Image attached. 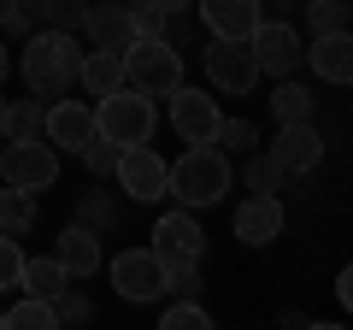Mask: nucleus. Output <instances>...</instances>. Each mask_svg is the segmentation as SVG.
<instances>
[{
    "mask_svg": "<svg viewBox=\"0 0 353 330\" xmlns=\"http://www.w3.org/2000/svg\"><path fill=\"white\" fill-rule=\"evenodd\" d=\"M18 65H24V83H30L36 101H59V95H71V83H77L83 41H77L71 30H30Z\"/></svg>",
    "mask_w": 353,
    "mask_h": 330,
    "instance_id": "f257e3e1",
    "label": "nucleus"
},
{
    "mask_svg": "<svg viewBox=\"0 0 353 330\" xmlns=\"http://www.w3.org/2000/svg\"><path fill=\"white\" fill-rule=\"evenodd\" d=\"M230 153L218 142H189V153L176 165H165V195H176V206H212L230 195Z\"/></svg>",
    "mask_w": 353,
    "mask_h": 330,
    "instance_id": "f03ea898",
    "label": "nucleus"
},
{
    "mask_svg": "<svg viewBox=\"0 0 353 330\" xmlns=\"http://www.w3.org/2000/svg\"><path fill=\"white\" fill-rule=\"evenodd\" d=\"M124 83L141 89V95H153V101H165V95L183 83V53L165 36H136L124 48Z\"/></svg>",
    "mask_w": 353,
    "mask_h": 330,
    "instance_id": "7ed1b4c3",
    "label": "nucleus"
},
{
    "mask_svg": "<svg viewBox=\"0 0 353 330\" xmlns=\"http://www.w3.org/2000/svg\"><path fill=\"white\" fill-rule=\"evenodd\" d=\"M153 124H159V113H153V95L141 89H112L101 95V106H94V130H101L106 142H118V148H136V142L153 136Z\"/></svg>",
    "mask_w": 353,
    "mask_h": 330,
    "instance_id": "20e7f679",
    "label": "nucleus"
},
{
    "mask_svg": "<svg viewBox=\"0 0 353 330\" xmlns=\"http://www.w3.org/2000/svg\"><path fill=\"white\" fill-rule=\"evenodd\" d=\"M0 177L12 183V189H53V177H59V148H53L48 136L36 142H0Z\"/></svg>",
    "mask_w": 353,
    "mask_h": 330,
    "instance_id": "39448f33",
    "label": "nucleus"
},
{
    "mask_svg": "<svg viewBox=\"0 0 353 330\" xmlns=\"http://www.w3.org/2000/svg\"><path fill=\"white\" fill-rule=\"evenodd\" d=\"M248 48H253L259 77H265V71H271V77H289L294 65H301V36H294L289 18H259L253 36H248Z\"/></svg>",
    "mask_w": 353,
    "mask_h": 330,
    "instance_id": "423d86ee",
    "label": "nucleus"
},
{
    "mask_svg": "<svg viewBox=\"0 0 353 330\" xmlns=\"http://www.w3.org/2000/svg\"><path fill=\"white\" fill-rule=\"evenodd\" d=\"M206 77H212L224 95H248L253 83H259V65H253V48L236 36H212V48H206Z\"/></svg>",
    "mask_w": 353,
    "mask_h": 330,
    "instance_id": "0eeeda50",
    "label": "nucleus"
},
{
    "mask_svg": "<svg viewBox=\"0 0 353 330\" xmlns=\"http://www.w3.org/2000/svg\"><path fill=\"white\" fill-rule=\"evenodd\" d=\"M201 248H206V236L194 224V206H176V213H165L153 224V260L159 266H189V260H201Z\"/></svg>",
    "mask_w": 353,
    "mask_h": 330,
    "instance_id": "6e6552de",
    "label": "nucleus"
},
{
    "mask_svg": "<svg viewBox=\"0 0 353 330\" xmlns=\"http://www.w3.org/2000/svg\"><path fill=\"white\" fill-rule=\"evenodd\" d=\"M165 101H171V130H176L183 142H218L224 113H218V101H212L206 89H183V83H176Z\"/></svg>",
    "mask_w": 353,
    "mask_h": 330,
    "instance_id": "1a4fd4ad",
    "label": "nucleus"
},
{
    "mask_svg": "<svg viewBox=\"0 0 353 330\" xmlns=\"http://www.w3.org/2000/svg\"><path fill=\"white\" fill-rule=\"evenodd\" d=\"M112 283L124 301H159L165 295V266L153 260V248H124V254L112 260Z\"/></svg>",
    "mask_w": 353,
    "mask_h": 330,
    "instance_id": "9d476101",
    "label": "nucleus"
},
{
    "mask_svg": "<svg viewBox=\"0 0 353 330\" xmlns=\"http://www.w3.org/2000/svg\"><path fill=\"white\" fill-rule=\"evenodd\" d=\"M112 171H118V183H124V195H130V201H141V206H148V201H165V159L148 148V142L124 148Z\"/></svg>",
    "mask_w": 353,
    "mask_h": 330,
    "instance_id": "9b49d317",
    "label": "nucleus"
},
{
    "mask_svg": "<svg viewBox=\"0 0 353 330\" xmlns=\"http://www.w3.org/2000/svg\"><path fill=\"white\" fill-rule=\"evenodd\" d=\"M277 236H283V201L277 195H248L236 206V242L265 248V242H277Z\"/></svg>",
    "mask_w": 353,
    "mask_h": 330,
    "instance_id": "f8f14e48",
    "label": "nucleus"
},
{
    "mask_svg": "<svg viewBox=\"0 0 353 330\" xmlns=\"http://www.w3.org/2000/svg\"><path fill=\"white\" fill-rule=\"evenodd\" d=\"M194 12H201V24L212 30V36H236V41H248L253 24L265 18V6H259V0H194Z\"/></svg>",
    "mask_w": 353,
    "mask_h": 330,
    "instance_id": "ddd939ff",
    "label": "nucleus"
},
{
    "mask_svg": "<svg viewBox=\"0 0 353 330\" xmlns=\"http://www.w3.org/2000/svg\"><path fill=\"white\" fill-rule=\"evenodd\" d=\"M277 165L283 171H312L318 159H324V136H318V124L312 118H301V124H283L277 130Z\"/></svg>",
    "mask_w": 353,
    "mask_h": 330,
    "instance_id": "4468645a",
    "label": "nucleus"
},
{
    "mask_svg": "<svg viewBox=\"0 0 353 330\" xmlns=\"http://www.w3.org/2000/svg\"><path fill=\"white\" fill-rule=\"evenodd\" d=\"M301 59L312 65L324 83H353V41H347V30L312 36V48H301Z\"/></svg>",
    "mask_w": 353,
    "mask_h": 330,
    "instance_id": "2eb2a0df",
    "label": "nucleus"
},
{
    "mask_svg": "<svg viewBox=\"0 0 353 330\" xmlns=\"http://www.w3.org/2000/svg\"><path fill=\"white\" fill-rule=\"evenodd\" d=\"M88 136H94V113H88L83 101H65V95L48 101V142H53V148H71L77 153Z\"/></svg>",
    "mask_w": 353,
    "mask_h": 330,
    "instance_id": "dca6fc26",
    "label": "nucleus"
},
{
    "mask_svg": "<svg viewBox=\"0 0 353 330\" xmlns=\"http://www.w3.org/2000/svg\"><path fill=\"white\" fill-rule=\"evenodd\" d=\"M77 83H83L94 101H101V95H112V89H124V48H94V53H83Z\"/></svg>",
    "mask_w": 353,
    "mask_h": 330,
    "instance_id": "f3484780",
    "label": "nucleus"
},
{
    "mask_svg": "<svg viewBox=\"0 0 353 330\" xmlns=\"http://www.w3.org/2000/svg\"><path fill=\"white\" fill-rule=\"evenodd\" d=\"M53 260L65 266V278H88V271H101V236L88 224H71L59 236V248H53Z\"/></svg>",
    "mask_w": 353,
    "mask_h": 330,
    "instance_id": "a211bd4d",
    "label": "nucleus"
},
{
    "mask_svg": "<svg viewBox=\"0 0 353 330\" xmlns=\"http://www.w3.org/2000/svg\"><path fill=\"white\" fill-rule=\"evenodd\" d=\"M83 36L94 41V48H130L136 41V30H130V6H88V18H83Z\"/></svg>",
    "mask_w": 353,
    "mask_h": 330,
    "instance_id": "6ab92c4d",
    "label": "nucleus"
},
{
    "mask_svg": "<svg viewBox=\"0 0 353 330\" xmlns=\"http://www.w3.org/2000/svg\"><path fill=\"white\" fill-rule=\"evenodd\" d=\"M48 136V106L30 95V101H6V113H0V142H36Z\"/></svg>",
    "mask_w": 353,
    "mask_h": 330,
    "instance_id": "aec40b11",
    "label": "nucleus"
},
{
    "mask_svg": "<svg viewBox=\"0 0 353 330\" xmlns=\"http://www.w3.org/2000/svg\"><path fill=\"white\" fill-rule=\"evenodd\" d=\"M18 6L41 30H83V18H88V0H18Z\"/></svg>",
    "mask_w": 353,
    "mask_h": 330,
    "instance_id": "412c9836",
    "label": "nucleus"
},
{
    "mask_svg": "<svg viewBox=\"0 0 353 330\" xmlns=\"http://www.w3.org/2000/svg\"><path fill=\"white\" fill-rule=\"evenodd\" d=\"M18 283H24V295H41V301H53V295L65 289V266L53 254H41V260H24V271H18Z\"/></svg>",
    "mask_w": 353,
    "mask_h": 330,
    "instance_id": "4be33fe9",
    "label": "nucleus"
},
{
    "mask_svg": "<svg viewBox=\"0 0 353 330\" xmlns=\"http://www.w3.org/2000/svg\"><path fill=\"white\" fill-rule=\"evenodd\" d=\"M36 224V195L30 189H0V236H24V230Z\"/></svg>",
    "mask_w": 353,
    "mask_h": 330,
    "instance_id": "5701e85b",
    "label": "nucleus"
},
{
    "mask_svg": "<svg viewBox=\"0 0 353 330\" xmlns=\"http://www.w3.org/2000/svg\"><path fill=\"white\" fill-rule=\"evenodd\" d=\"M0 330H59V324H53V307L41 295H24L12 313H0Z\"/></svg>",
    "mask_w": 353,
    "mask_h": 330,
    "instance_id": "b1692460",
    "label": "nucleus"
},
{
    "mask_svg": "<svg viewBox=\"0 0 353 330\" xmlns=\"http://www.w3.org/2000/svg\"><path fill=\"white\" fill-rule=\"evenodd\" d=\"M271 113H277V124H301V118H312V89H301V83L283 77L277 95H271Z\"/></svg>",
    "mask_w": 353,
    "mask_h": 330,
    "instance_id": "393cba45",
    "label": "nucleus"
},
{
    "mask_svg": "<svg viewBox=\"0 0 353 330\" xmlns=\"http://www.w3.org/2000/svg\"><path fill=\"white\" fill-rule=\"evenodd\" d=\"M241 177H248V189H253V195H277L289 171L277 165V153H259V148H253V153H248V171H241Z\"/></svg>",
    "mask_w": 353,
    "mask_h": 330,
    "instance_id": "a878e982",
    "label": "nucleus"
},
{
    "mask_svg": "<svg viewBox=\"0 0 353 330\" xmlns=\"http://www.w3.org/2000/svg\"><path fill=\"white\" fill-rule=\"evenodd\" d=\"M312 36H330V30H347V0H301Z\"/></svg>",
    "mask_w": 353,
    "mask_h": 330,
    "instance_id": "bb28decb",
    "label": "nucleus"
},
{
    "mask_svg": "<svg viewBox=\"0 0 353 330\" xmlns=\"http://www.w3.org/2000/svg\"><path fill=\"white\" fill-rule=\"evenodd\" d=\"M218 148L224 153H253L259 148V124H253V118H224V124H218Z\"/></svg>",
    "mask_w": 353,
    "mask_h": 330,
    "instance_id": "cd10ccee",
    "label": "nucleus"
},
{
    "mask_svg": "<svg viewBox=\"0 0 353 330\" xmlns=\"http://www.w3.org/2000/svg\"><path fill=\"white\" fill-rule=\"evenodd\" d=\"M118 153H124V148H118V142H106L101 130H94V136H88L83 148H77V159H83L88 171H94V177H106V171H112V165H118Z\"/></svg>",
    "mask_w": 353,
    "mask_h": 330,
    "instance_id": "c85d7f7f",
    "label": "nucleus"
},
{
    "mask_svg": "<svg viewBox=\"0 0 353 330\" xmlns=\"http://www.w3.org/2000/svg\"><path fill=\"white\" fill-rule=\"evenodd\" d=\"M159 324H165V330H206V324H212V313H206V307H194L189 295H183V301H171V307H165V318H159Z\"/></svg>",
    "mask_w": 353,
    "mask_h": 330,
    "instance_id": "c756f323",
    "label": "nucleus"
},
{
    "mask_svg": "<svg viewBox=\"0 0 353 330\" xmlns=\"http://www.w3.org/2000/svg\"><path fill=\"white\" fill-rule=\"evenodd\" d=\"M48 307H53V324H88L94 318V307L83 301V289H59Z\"/></svg>",
    "mask_w": 353,
    "mask_h": 330,
    "instance_id": "7c9ffc66",
    "label": "nucleus"
},
{
    "mask_svg": "<svg viewBox=\"0 0 353 330\" xmlns=\"http://www.w3.org/2000/svg\"><path fill=\"white\" fill-rule=\"evenodd\" d=\"M112 218H118V206L106 201V195H83V218H77V224H88L101 236V230H112Z\"/></svg>",
    "mask_w": 353,
    "mask_h": 330,
    "instance_id": "2f4dec72",
    "label": "nucleus"
},
{
    "mask_svg": "<svg viewBox=\"0 0 353 330\" xmlns=\"http://www.w3.org/2000/svg\"><path fill=\"white\" fill-rule=\"evenodd\" d=\"M18 271H24V248L18 236H0V289H18Z\"/></svg>",
    "mask_w": 353,
    "mask_h": 330,
    "instance_id": "473e14b6",
    "label": "nucleus"
},
{
    "mask_svg": "<svg viewBox=\"0 0 353 330\" xmlns=\"http://www.w3.org/2000/svg\"><path fill=\"white\" fill-rule=\"evenodd\" d=\"M148 6H153V12H165V18H176L183 6H194V0H148Z\"/></svg>",
    "mask_w": 353,
    "mask_h": 330,
    "instance_id": "72a5a7b5",
    "label": "nucleus"
},
{
    "mask_svg": "<svg viewBox=\"0 0 353 330\" xmlns=\"http://www.w3.org/2000/svg\"><path fill=\"white\" fill-rule=\"evenodd\" d=\"M6 71H12V53H6V41H0V83H6Z\"/></svg>",
    "mask_w": 353,
    "mask_h": 330,
    "instance_id": "f704fd0d",
    "label": "nucleus"
},
{
    "mask_svg": "<svg viewBox=\"0 0 353 330\" xmlns=\"http://www.w3.org/2000/svg\"><path fill=\"white\" fill-rule=\"evenodd\" d=\"M12 6H18V0H0V30H6V18H12Z\"/></svg>",
    "mask_w": 353,
    "mask_h": 330,
    "instance_id": "c9c22d12",
    "label": "nucleus"
},
{
    "mask_svg": "<svg viewBox=\"0 0 353 330\" xmlns=\"http://www.w3.org/2000/svg\"><path fill=\"white\" fill-rule=\"evenodd\" d=\"M118 6H148V0H118Z\"/></svg>",
    "mask_w": 353,
    "mask_h": 330,
    "instance_id": "e433bc0d",
    "label": "nucleus"
},
{
    "mask_svg": "<svg viewBox=\"0 0 353 330\" xmlns=\"http://www.w3.org/2000/svg\"><path fill=\"white\" fill-rule=\"evenodd\" d=\"M0 113H6V101H0Z\"/></svg>",
    "mask_w": 353,
    "mask_h": 330,
    "instance_id": "4c0bfd02",
    "label": "nucleus"
}]
</instances>
